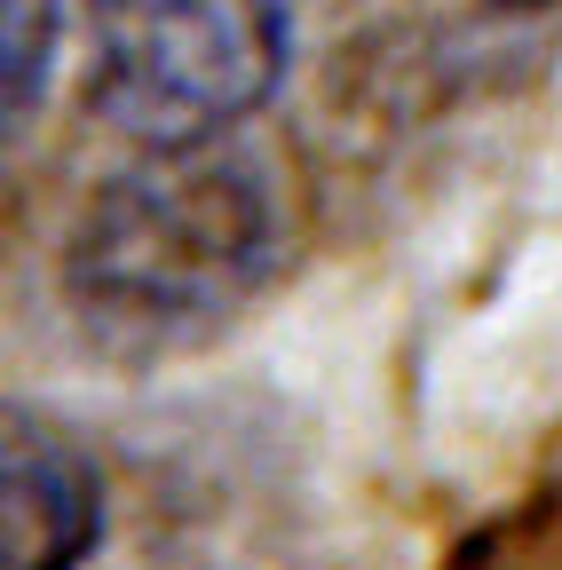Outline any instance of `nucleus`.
Segmentation results:
<instances>
[{"mask_svg": "<svg viewBox=\"0 0 562 570\" xmlns=\"http://www.w3.org/2000/svg\"><path fill=\"white\" fill-rule=\"evenodd\" d=\"M277 183L230 142H159L127 175H111L72 246L63 294L88 341L175 348L223 333L277 269Z\"/></svg>", "mask_w": 562, "mask_h": 570, "instance_id": "nucleus-1", "label": "nucleus"}, {"mask_svg": "<svg viewBox=\"0 0 562 570\" xmlns=\"http://www.w3.org/2000/svg\"><path fill=\"white\" fill-rule=\"evenodd\" d=\"M286 56V0H88V104L144 151L246 127Z\"/></svg>", "mask_w": 562, "mask_h": 570, "instance_id": "nucleus-2", "label": "nucleus"}, {"mask_svg": "<svg viewBox=\"0 0 562 570\" xmlns=\"http://www.w3.org/2000/svg\"><path fill=\"white\" fill-rule=\"evenodd\" d=\"M103 539L96 468L32 420H9V531L0 570H80Z\"/></svg>", "mask_w": 562, "mask_h": 570, "instance_id": "nucleus-3", "label": "nucleus"}, {"mask_svg": "<svg viewBox=\"0 0 562 570\" xmlns=\"http://www.w3.org/2000/svg\"><path fill=\"white\" fill-rule=\"evenodd\" d=\"M56 71V0H9V135L32 127Z\"/></svg>", "mask_w": 562, "mask_h": 570, "instance_id": "nucleus-4", "label": "nucleus"}, {"mask_svg": "<svg viewBox=\"0 0 562 570\" xmlns=\"http://www.w3.org/2000/svg\"><path fill=\"white\" fill-rule=\"evenodd\" d=\"M500 9H546V0H500Z\"/></svg>", "mask_w": 562, "mask_h": 570, "instance_id": "nucleus-5", "label": "nucleus"}]
</instances>
